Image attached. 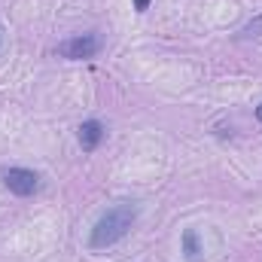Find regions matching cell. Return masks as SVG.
Here are the masks:
<instances>
[{"mask_svg":"<svg viewBox=\"0 0 262 262\" xmlns=\"http://www.w3.org/2000/svg\"><path fill=\"white\" fill-rule=\"evenodd\" d=\"M134 220H137V204H131V201L113 204V207L92 226L89 247H92V250H107V247L119 244V241L128 235V229L134 226Z\"/></svg>","mask_w":262,"mask_h":262,"instance_id":"obj_1","label":"cell"},{"mask_svg":"<svg viewBox=\"0 0 262 262\" xmlns=\"http://www.w3.org/2000/svg\"><path fill=\"white\" fill-rule=\"evenodd\" d=\"M98 52H101V37H98L95 31L76 34V37H70V40H64V43L58 46V55L67 58V61H89V58H95Z\"/></svg>","mask_w":262,"mask_h":262,"instance_id":"obj_2","label":"cell"},{"mask_svg":"<svg viewBox=\"0 0 262 262\" xmlns=\"http://www.w3.org/2000/svg\"><path fill=\"white\" fill-rule=\"evenodd\" d=\"M3 186L18 198H28V195H37L40 192V174L31 171V168H9L3 171Z\"/></svg>","mask_w":262,"mask_h":262,"instance_id":"obj_3","label":"cell"},{"mask_svg":"<svg viewBox=\"0 0 262 262\" xmlns=\"http://www.w3.org/2000/svg\"><path fill=\"white\" fill-rule=\"evenodd\" d=\"M107 137V128L98 122V119H85L79 128H76V140L82 146V152H95L101 146V140Z\"/></svg>","mask_w":262,"mask_h":262,"instance_id":"obj_4","label":"cell"},{"mask_svg":"<svg viewBox=\"0 0 262 262\" xmlns=\"http://www.w3.org/2000/svg\"><path fill=\"white\" fill-rule=\"evenodd\" d=\"M180 244H183V256H186V262H201V256H204V247H201V241H198V232H195V229H183Z\"/></svg>","mask_w":262,"mask_h":262,"instance_id":"obj_5","label":"cell"},{"mask_svg":"<svg viewBox=\"0 0 262 262\" xmlns=\"http://www.w3.org/2000/svg\"><path fill=\"white\" fill-rule=\"evenodd\" d=\"M149 3H152V0H134V9H137V12H146Z\"/></svg>","mask_w":262,"mask_h":262,"instance_id":"obj_6","label":"cell"},{"mask_svg":"<svg viewBox=\"0 0 262 262\" xmlns=\"http://www.w3.org/2000/svg\"><path fill=\"white\" fill-rule=\"evenodd\" d=\"M256 119H259V122H262V104H259V107H256Z\"/></svg>","mask_w":262,"mask_h":262,"instance_id":"obj_7","label":"cell"},{"mask_svg":"<svg viewBox=\"0 0 262 262\" xmlns=\"http://www.w3.org/2000/svg\"><path fill=\"white\" fill-rule=\"evenodd\" d=\"M0 43H3V37H0Z\"/></svg>","mask_w":262,"mask_h":262,"instance_id":"obj_8","label":"cell"}]
</instances>
